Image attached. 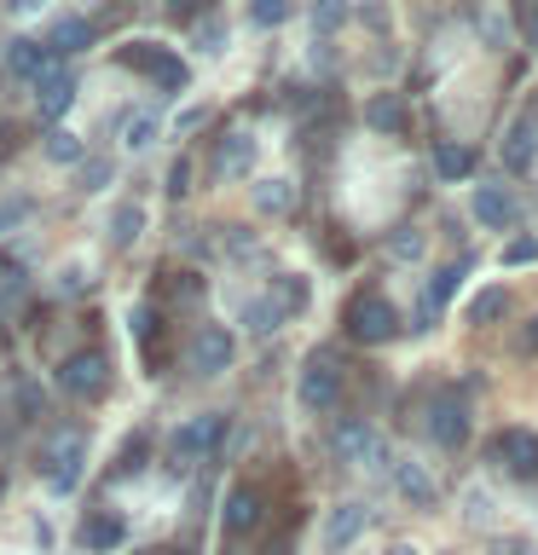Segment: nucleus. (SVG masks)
Returning a JSON list of instances; mask_svg holds the SVG:
<instances>
[{
  "mask_svg": "<svg viewBox=\"0 0 538 555\" xmlns=\"http://www.w3.org/2000/svg\"><path fill=\"white\" fill-rule=\"evenodd\" d=\"M342 330H347V336H354L359 347H382V341L399 336V312L388 307V295L364 289V295H354V301H347Z\"/></svg>",
  "mask_w": 538,
  "mask_h": 555,
  "instance_id": "nucleus-1",
  "label": "nucleus"
},
{
  "mask_svg": "<svg viewBox=\"0 0 538 555\" xmlns=\"http://www.w3.org/2000/svg\"><path fill=\"white\" fill-rule=\"evenodd\" d=\"M59 388L64 399H104L111 393V353H99V347H76V353H64L59 364Z\"/></svg>",
  "mask_w": 538,
  "mask_h": 555,
  "instance_id": "nucleus-2",
  "label": "nucleus"
},
{
  "mask_svg": "<svg viewBox=\"0 0 538 555\" xmlns=\"http://www.w3.org/2000/svg\"><path fill=\"white\" fill-rule=\"evenodd\" d=\"M116 59L128 64V69H139L145 81H156L163 93H185V81H191V69L174 59L168 47H156V41H128V47L116 52Z\"/></svg>",
  "mask_w": 538,
  "mask_h": 555,
  "instance_id": "nucleus-3",
  "label": "nucleus"
},
{
  "mask_svg": "<svg viewBox=\"0 0 538 555\" xmlns=\"http://www.w3.org/2000/svg\"><path fill=\"white\" fill-rule=\"evenodd\" d=\"M220 434H226V416H191V423L168 440V468H174V475H185L191 463H203L208 451L220 446Z\"/></svg>",
  "mask_w": 538,
  "mask_h": 555,
  "instance_id": "nucleus-4",
  "label": "nucleus"
},
{
  "mask_svg": "<svg viewBox=\"0 0 538 555\" xmlns=\"http://www.w3.org/2000/svg\"><path fill=\"white\" fill-rule=\"evenodd\" d=\"M486 457L498 468H510L515 480H538V434L533 428H498L492 446H486Z\"/></svg>",
  "mask_w": 538,
  "mask_h": 555,
  "instance_id": "nucleus-5",
  "label": "nucleus"
},
{
  "mask_svg": "<svg viewBox=\"0 0 538 555\" xmlns=\"http://www.w3.org/2000/svg\"><path fill=\"white\" fill-rule=\"evenodd\" d=\"M295 393H302L307 411H336V399H342V371H336V359H330V353H312V359L302 364V382H295Z\"/></svg>",
  "mask_w": 538,
  "mask_h": 555,
  "instance_id": "nucleus-6",
  "label": "nucleus"
},
{
  "mask_svg": "<svg viewBox=\"0 0 538 555\" xmlns=\"http://www.w3.org/2000/svg\"><path fill=\"white\" fill-rule=\"evenodd\" d=\"M81 457H87V440H81V428L69 434H59L47 451H41V475H47V486L52 492H76V480H81Z\"/></svg>",
  "mask_w": 538,
  "mask_h": 555,
  "instance_id": "nucleus-7",
  "label": "nucleus"
},
{
  "mask_svg": "<svg viewBox=\"0 0 538 555\" xmlns=\"http://www.w3.org/2000/svg\"><path fill=\"white\" fill-rule=\"evenodd\" d=\"M260 515H267V498H260V486H232V492H226V515H220L226 544H243V538L260 527Z\"/></svg>",
  "mask_w": 538,
  "mask_h": 555,
  "instance_id": "nucleus-8",
  "label": "nucleus"
},
{
  "mask_svg": "<svg viewBox=\"0 0 538 555\" xmlns=\"http://www.w3.org/2000/svg\"><path fill=\"white\" fill-rule=\"evenodd\" d=\"M428 434H434V446H446V451H458L469 440V411H463V399L440 388L434 393V405H428Z\"/></svg>",
  "mask_w": 538,
  "mask_h": 555,
  "instance_id": "nucleus-9",
  "label": "nucleus"
},
{
  "mask_svg": "<svg viewBox=\"0 0 538 555\" xmlns=\"http://www.w3.org/2000/svg\"><path fill=\"white\" fill-rule=\"evenodd\" d=\"M232 353H238L232 330H226V324H197V336H191V364H197L203 376L232 371Z\"/></svg>",
  "mask_w": 538,
  "mask_h": 555,
  "instance_id": "nucleus-10",
  "label": "nucleus"
},
{
  "mask_svg": "<svg viewBox=\"0 0 538 555\" xmlns=\"http://www.w3.org/2000/svg\"><path fill=\"white\" fill-rule=\"evenodd\" d=\"M76 544L87 555H111L128 544V520L111 515V509H93V515H81V527H76Z\"/></svg>",
  "mask_w": 538,
  "mask_h": 555,
  "instance_id": "nucleus-11",
  "label": "nucleus"
},
{
  "mask_svg": "<svg viewBox=\"0 0 538 555\" xmlns=\"http://www.w3.org/2000/svg\"><path fill=\"white\" fill-rule=\"evenodd\" d=\"M133 336H139V353H145V371H168V330H163V307L145 301L133 312Z\"/></svg>",
  "mask_w": 538,
  "mask_h": 555,
  "instance_id": "nucleus-12",
  "label": "nucleus"
},
{
  "mask_svg": "<svg viewBox=\"0 0 538 555\" xmlns=\"http://www.w3.org/2000/svg\"><path fill=\"white\" fill-rule=\"evenodd\" d=\"M35 87H41V93H35V111H41L47 121H59L69 104H76V76H69V69L47 64V76H35Z\"/></svg>",
  "mask_w": 538,
  "mask_h": 555,
  "instance_id": "nucleus-13",
  "label": "nucleus"
},
{
  "mask_svg": "<svg viewBox=\"0 0 538 555\" xmlns=\"http://www.w3.org/2000/svg\"><path fill=\"white\" fill-rule=\"evenodd\" d=\"M364 520H371V509H364V503H336V509H330V520H324V550H347V544L364 532Z\"/></svg>",
  "mask_w": 538,
  "mask_h": 555,
  "instance_id": "nucleus-14",
  "label": "nucleus"
},
{
  "mask_svg": "<svg viewBox=\"0 0 538 555\" xmlns=\"http://www.w3.org/2000/svg\"><path fill=\"white\" fill-rule=\"evenodd\" d=\"M47 52H59V59H76V52H87L93 47V24H87V17H59V24H52V41H41Z\"/></svg>",
  "mask_w": 538,
  "mask_h": 555,
  "instance_id": "nucleus-15",
  "label": "nucleus"
},
{
  "mask_svg": "<svg viewBox=\"0 0 538 555\" xmlns=\"http://www.w3.org/2000/svg\"><path fill=\"white\" fill-rule=\"evenodd\" d=\"M47 64H52V52L41 41H29V35H17V41L7 47V69L17 81H35V76H47Z\"/></svg>",
  "mask_w": 538,
  "mask_h": 555,
  "instance_id": "nucleus-16",
  "label": "nucleus"
},
{
  "mask_svg": "<svg viewBox=\"0 0 538 555\" xmlns=\"http://www.w3.org/2000/svg\"><path fill=\"white\" fill-rule=\"evenodd\" d=\"M364 121H371L376 133H406L411 128V111H406V99H399V93H371Z\"/></svg>",
  "mask_w": 538,
  "mask_h": 555,
  "instance_id": "nucleus-17",
  "label": "nucleus"
},
{
  "mask_svg": "<svg viewBox=\"0 0 538 555\" xmlns=\"http://www.w3.org/2000/svg\"><path fill=\"white\" fill-rule=\"evenodd\" d=\"M475 220H481V225H492V232H503V225L515 220L510 185H481V191H475Z\"/></svg>",
  "mask_w": 538,
  "mask_h": 555,
  "instance_id": "nucleus-18",
  "label": "nucleus"
},
{
  "mask_svg": "<svg viewBox=\"0 0 538 555\" xmlns=\"http://www.w3.org/2000/svg\"><path fill=\"white\" fill-rule=\"evenodd\" d=\"M215 168L226 173V180H243V173L255 168V139L249 133H226L220 151H215Z\"/></svg>",
  "mask_w": 538,
  "mask_h": 555,
  "instance_id": "nucleus-19",
  "label": "nucleus"
},
{
  "mask_svg": "<svg viewBox=\"0 0 538 555\" xmlns=\"http://www.w3.org/2000/svg\"><path fill=\"white\" fill-rule=\"evenodd\" d=\"M533 133H538L533 116H521L515 128H510V139H503V168H510V173H527V168H533V151H538Z\"/></svg>",
  "mask_w": 538,
  "mask_h": 555,
  "instance_id": "nucleus-20",
  "label": "nucleus"
},
{
  "mask_svg": "<svg viewBox=\"0 0 538 555\" xmlns=\"http://www.w3.org/2000/svg\"><path fill=\"white\" fill-rule=\"evenodd\" d=\"M394 486H399V498L417 503V509H428V503H434V480H428L423 463H394Z\"/></svg>",
  "mask_w": 538,
  "mask_h": 555,
  "instance_id": "nucleus-21",
  "label": "nucleus"
},
{
  "mask_svg": "<svg viewBox=\"0 0 538 555\" xmlns=\"http://www.w3.org/2000/svg\"><path fill=\"white\" fill-rule=\"evenodd\" d=\"M434 173H440V180H469V173H475V151L469 145H434Z\"/></svg>",
  "mask_w": 538,
  "mask_h": 555,
  "instance_id": "nucleus-22",
  "label": "nucleus"
},
{
  "mask_svg": "<svg viewBox=\"0 0 538 555\" xmlns=\"http://www.w3.org/2000/svg\"><path fill=\"white\" fill-rule=\"evenodd\" d=\"M145 457H151V434H128V440H121V451H116L111 480H133L139 468H145Z\"/></svg>",
  "mask_w": 538,
  "mask_h": 555,
  "instance_id": "nucleus-23",
  "label": "nucleus"
},
{
  "mask_svg": "<svg viewBox=\"0 0 538 555\" xmlns=\"http://www.w3.org/2000/svg\"><path fill=\"white\" fill-rule=\"evenodd\" d=\"M458 284H463V260H458V267H440V272H434V284H428V295H423V319H434V312H440L451 295H458Z\"/></svg>",
  "mask_w": 538,
  "mask_h": 555,
  "instance_id": "nucleus-24",
  "label": "nucleus"
},
{
  "mask_svg": "<svg viewBox=\"0 0 538 555\" xmlns=\"http://www.w3.org/2000/svg\"><path fill=\"white\" fill-rule=\"evenodd\" d=\"M336 451H342L347 463H364L376 451V440H371V428H364V423H342L336 428Z\"/></svg>",
  "mask_w": 538,
  "mask_h": 555,
  "instance_id": "nucleus-25",
  "label": "nucleus"
},
{
  "mask_svg": "<svg viewBox=\"0 0 538 555\" xmlns=\"http://www.w3.org/2000/svg\"><path fill=\"white\" fill-rule=\"evenodd\" d=\"M139 232H145V208H139V203H121L116 215H111V243H116V249H128Z\"/></svg>",
  "mask_w": 538,
  "mask_h": 555,
  "instance_id": "nucleus-26",
  "label": "nucleus"
},
{
  "mask_svg": "<svg viewBox=\"0 0 538 555\" xmlns=\"http://www.w3.org/2000/svg\"><path fill=\"white\" fill-rule=\"evenodd\" d=\"M503 312H510V289H481L475 301H469V324H492V319H503Z\"/></svg>",
  "mask_w": 538,
  "mask_h": 555,
  "instance_id": "nucleus-27",
  "label": "nucleus"
},
{
  "mask_svg": "<svg viewBox=\"0 0 538 555\" xmlns=\"http://www.w3.org/2000/svg\"><path fill=\"white\" fill-rule=\"evenodd\" d=\"M290 203H295L290 180H260L255 185V208H260V215H290Z\"/></svg>",
  "mask_w": 538,
  "mask_h": 555,
  "instance_id": "nucleus-28",
  "label": "nucleus"
},
{
  "mask_svg": "<svg viewBox=\"0 0 538 555\" xmlns=\"http://www.w3.org/2000/svg\"><path fill=\"white\" fill-rule=\"evenodd\" d=\"M41 151L52 156V163H64V168H76V163H81V156H87V151H81V139H76V133H69V128H52Z\"/></svg>",
  "mask_w": 538,
  "mask_h": 555,
  "instance_id": "nucleus-29",
  "label": "nucleus"
},
{
  "mask_svg": "<svg viewBox=\"0 0 538 555\" xmlns=\"http://www.w3.org/2000/svg\"><path fill=\"white\" fill-rule=\"evenodd\" d=\"M243 324H249V336H272V330L284 324V307L278 301H249L243 307Z\"/></svg>",
  "mask_w": 538,
  "mask_h": 555,
  "instance_id": "nucleus-30",
  "label": "nucleus"
},
{
  "mask_svg": "<svg viewBox=\"0 0 538 555\" xmlns=\"http://www.w3.org/2000/svg\"><path fill=\"white\" fill-rule=\"evenodd\" d=\"M347 12H354L347 0H312V29H319V35H336V29L347 24Z\"/></svg>",
  "mask_w": 538,
  "mask_h": 555,
  "instance_id": "nucleus-31",
  "label": "nucleus"
},
{
  "mask_svg": "<svg viewBox=\"0 0 538 555\" xmlns=\"http://www.w3.org/2000/svg\"><path fill=\"white\" fill-rule=\"evenodd\" d=\"M163 295H168V301H197V295H203V272H168Z\"/></svg>",
  "mask_w": 538,
  "mask_h": 555,
  "instance_id": "nucleus-32",
  "label": "nucleus"
},
{
  "mask_svg": "<svg viewBox=\"0 0 538 555\" xmlns=\"http://www.w3.org/2000/svg\"><path fill=\"white\" fill-rule=\"evenodd\" d=\"M290 17V0H249V24L255 29H278Z\"/></svg>",
  "mask_w": 538,
  "mask_h": 555,
  "instance_id": "nucleus-33",
  "label": "nucleus"
},
{
  "mask_svg": "<svg viewBox=\"0 0 538 555\" xmlns=\"http://www.w3.org/2000/svg\"><path fill=\"white\" fill-rule=\"evenodd\" d=\"M272 301L284 307V312H302V307H307V278H290V272H284V278H278V295H272Z\"/></svg>",
  "mask_w": 538,
  "mask_h": 555,
  "instance_id": "nucleus-34",
  "label": "nucleus"
},
{
  "mask_svg": "<svg viewBox=\"0 0 538 555\" xmlns=\"http://www.w3.org/2000/svg\"><path fill=\"white\" fill-rule=\"evenodd\" d=\"M12 405L24 411L17 423H41V388H35V382H17V388H12Z\"/></svg>",
  "mask_w": 538,
  "mask_h": 555,
  "instance_id": "nucleus-35",
  "label": "nucleus"
},
{
  "mask_svg": "<svg viewBox=\"0 0 538 555\" xmlns=\"http://www.w3.org/2000/svg\"><path fill=\"white\" fill-rule=\"evenodd\" d=\"M29 215H35V197H7L0 203V237H7L17 220H29Z\"/></svg>",
  "mask_w": 538,
  "mask_h": 555,
  "instance_id": "nucleus-36",
  "label": "nucleus"
},
{
  "mask_svg": "<svg viewBox=\"0 0 538 555\" xmlns=\"http://www.w3.org/2000/svg\"><path fill=\"white\" fill-rule=\"evenodd\" d=\"M81 191H104V180H111V163H104V156H93V163H87V156H81Z\"/></svg>",
  "mask_w": 538,
  "mask_h": 555,
  "instance_id": "nucleus-37",
  "label": "nucleus"
},
{
  "mask_svg": "<svg viewBox=\"0 0 538 555\" xmlns=\"http://www.w3.org/2000/svg\"><path fill=\"white\" fill-rule=\"evenodd\" d=\"M151 139H156V116L145 111V116H133V121H128V145H133V151H145Z\"/></svg>",
  "mask_w": 538,
  "mask_h": 555,
  "instance_id": "nucleus-38",
  "label": "nucleus"
},
{
  "mask_svg": "<svg viewBox=\"0 0 538 555\" xmlns=\"http://www.w3.org/2000/svg\"><path fill=\"white\" fill-rule=\"evenodd\" d=\"M527 260H538V237H515L503 249V267H527Z\"/></svg>",
  "mask_w": 538,
  "mask_h": 555,
  "instance_id": "nucleus-39",
  "label": "nucleus"
},
{
  "mask_svg": "<svg viewBox=\"0 0 538 555\" xmlns=\"http://www.w3.org/2000/svg\"><path fill=\"white\" fill-rule=\"evenodd\" d=\"M394 255L399 260H417V255H423V237H417L411 225H399V232H394Z\"/></svg>",
  "mask_w": 538,
  "mask_h": 555,
  "instance_id": "nucleus-40",
  "label": "nucleus"
},
{
  "mask_svg": "<svg viewBox=\"0 0 538 555\" xmlns=\"http://www.w3.org/2000/svg\"><path fill=\"white\" fill-rule=\"evenodd\" d=\"M295 527H302V515H295L290 527H278V532L267 538V550H260V555H290V538H295Z\"/></svg>",
  "mask_w": 538,
  "mask_h": 555,
  "instance_id": "nucleus-41",
  "label": "nucleus"
},
{
  "mask_svg": "<svg viewBox=\"0 0 538 555\" xmlns=\"http://www.w3.org/2000/svg\"><path fill=\"white\" fill-rule=\"evenodd\" d=\"M521 41L538 52V0H527V7H521Z\"/></svg>",
  "mask_w": 538,
  "mask_h": 555,
  "instance_id": "nucleus-42",
  "label": "nucleus"
},
{
  "mask_svg": "<svg viewBox=\"0 0 538 555\" xmlns=\"http://www.w3.org/2000/svg\"><path fill=\"white\" fill-rule=\"evenodd\" d=\"M185 180H191V163H185V156H180V163L168 168V197H185V191H191Z\"/></svg>",
  "mask_w": 538,
  "mask_h": 555,
  "instance_id": "nucleus-43",
  "label": "nucleus"
},
{
  "mask_svg": "<svg viewBox=\"0 0 538 555\" xmlns=\"http://www.w3.org/2000/svg\"><path fill=\"white\" fill-rule=\"evenodd\" d=\"M226 249H232V255H249V249H255V237L243 232V225H226Z\"/></svg>",
  "mask_w": 538,
  "mask_h": 555,
  "instance_id": "nucleus-44",
  "label": "nucleus"
},
{
  "mask_svg": "<svg viewBox=\"0 0 538 555\" xmlns=\"http://www.w3.org/2000/svg\"><path fill=\"white\" fill-rule=\"evenodd\" d=\"M515 347H521V353H527V359L538 353V312L527 319V330H521V341H515Z\"/></svg>",
  "mask_w": 538,
  "mask_h": 555,
  "instance_id": "nucleus-45",
  "label": "nucleus"
},
{
  "mask_svg": "<svg viewBox=\"0 0 538 555\" xmlns=\"http://www.w3.org/2000/svg\"><path fill=\"white\" fill-rule=\"evenodd\" d=\"M359 17H364V24H371V29H388V12H382V7H364Z\"/></svg>",
  "mask_w": 538,
  "mask_h": 555,
  "instance_id": "nucleus-46",
  "label": "nucleus"
},
{
  "mask_svg": "<svg viewBox=\"0 0 538 555\" xmlns=\"http://www.w3.org/2000/svg\"><path fill=\"white\" fill-rule=\"evenodd\" d=\"M7 7H12V12H24V17H29V12H41V7H47V0H7Z\"/></svg>",
  "mask_w": 538,
  "mask_h": 555,
  "instance_id": "nucleus-47",
  "label": "nucleus"
},
{
  "mask_svg": "<svg viewBox=\"0 0 538 555\" xmlns=\"http://www.w3.org/2000/svg\"><path fill=\"white\" fill-rule=\"evenodd\" d=\"M168 7H174V12H197L203 0H168Z\"/></svg>",
  "mask_w": 538,
  "mask_h": 555,
  "instance_id": "nucleus-48",
  "label": "nucleus"
},
{
  "mask_svg": "<svg viewBox=\"0 0 538 555\" xmlns=\"http://www.w3.org/2000/svg\"><path fill=\"white\" fill-rule=\"evenodd\" d=\"M388 555H417V550H411V544H394V550H388Z\"/></svg>",
  "mask_w": 538,
  "mask_h": 555,
  "instance_id": "nucleus-49",
  "label": "nucleus"
},
{
  "mask_svg": "<svg viewBox=\"0 0 538 555\" xmlns=\"http://www.w3.org/2000/svg\"><path fill=\"white\" fill-rule=\"evenodd\" d=\"M156 555H191V550H156Z\"/></svg>",
  "mask_w": 538,
  "mask_h": 555,
  "instance_id": "nucleus-50",
  "label": "nucleus"
},
{
  "mask_svg": "<svg viewBox=\"0 0 538 555\" xmlns=\"http://www.w3.org/2000/svg\"><path fill=\"white\" fill-rule=\"evenodd\" d=\"M0 498H7V480H0Z\"/></svg>",
  "mask_w": 538,
  "mask_h": 555,
  "instance_id": "nucleus-51",
  "label": "nucleus"
},
{
  "mask_svg": "<svg viewBox=\"0 0 538 555\" xmlns=\"http://www.w3.org/2000/svg\"><path fill=\"white\" fill-rule=\"evenodd\" d=\"M139 555H156V550H139Z\"/></svg>",
  "mask_w": 538,
  "mask_h": 555,
  "instance_id": "nucleus-52",
  "label": "nucleus"
}]
</instances>
